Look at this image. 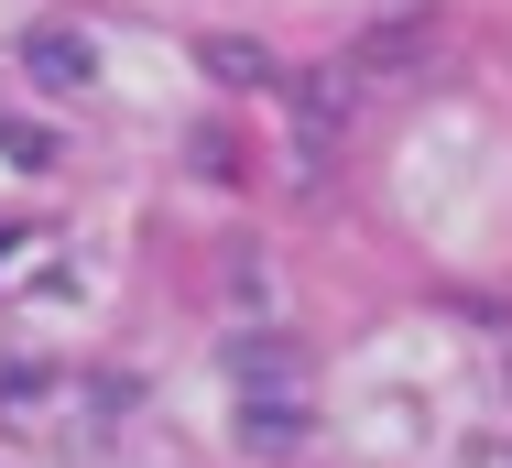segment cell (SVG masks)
<instances>
[{"instance_id": "6da1fadb", "label": "cell", "mask_w": 512, "mask_h": 468, "mask_svg": "<svg viewBox=\"0 0 512 468\" xmlns=\"http://www.w3.org/2000/svg\"><path fill=\"white\" fill-rule=\"evenodd\" d=\"M22 77L55 88V98H77V88H99V44L66 33V22H33V33H22Z\"/></svg>"}, {"instance_id": "7a4b0ae2", "label": "cell", "mask_w": 512, "mask_h": 468, "mask_svg": "<svg viewBox=\"0 0 512 468\" xmlns=\"http://www.w3.org/2000/svg\"><path fill=\"white\" fill-rule=\"evenodd\" d=\"M316 414H306V381L295 392H240V447L251 458H306Z\"/></svg>"}, {"instance_id": "3957f363", "label": "cell", "mask_w": 512, "mask_h": 468, "mask_svg": "<svg viewBox=\"0 0 512 468\" xmlns=\"http://www.w3.org/2000/svg\"><path fill=\"white\" fill-rule=\"evenodd\" d=\"M229 381H240V392H295V338H273V327H262V338H251V327H240V338H229Z\"/></svg>"}, {"instance_id": "277c9868", "label": "cell", "mask_w": 512, "mask_h": 468, "mask_svg": "<svg viewBox=\"0 0 512 468\" xmlns=\"http://www.w3.org/2000/svg\"><path fill=\"white\" fill-rule=\"evenodd\" d=\"M66 403V381L55 371H33V360H0V425H44Z\"/></svg>"}, {"instance_id": "5b68a950", "label": "cell", "mask_w": 512, "mask_h": 468, "mask_svg": "<svg viewBox=\"0 0 512 468\" xmlns=\"http://www.w3.org/2000/svg\"><path fill=\"white\" fill-rule=\"evenodd\" d=\"M207 77H229V88H273V55L240 44V33H207Z\"/></svg>"}, {"instance_id": "8992f818", "label": "cell", "mask_w": 512, "mask_h": 468, "mask_svg": "<svg viewBox=\"0 0 512 468\" xmlns=\"http://www.w3.org/2000/svg\"><path fill=\"white\" fill-rule=\"evenodd\" d=\"M502 468H512V458H502Z\"/></svg>"}]
</instances>
